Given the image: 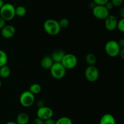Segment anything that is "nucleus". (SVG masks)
Instances as JSON below:
<instances>
[{
    "label": "nucleus",
    "mask_w": 124,
    "mask_h": 124,
    "mask_svg": "<svg viewBox=\"0 0 124 124\" xmlns=\"http://www.w3.org/2000/svg\"><path fill=\"white\" fill-rule=\"evenodd\" d=\"M43 27L46 32L52 36H55L59 34L61 30L58 21L52 18L45 21Z\"/></svg>",
    "instance_id": "1"
},
{
    "label": "nucleus",
    "mask_w": 124,
    "mask_h": 124,
    "mask_svg": "<svg viewBox=\"0 0 124 124\" xmlns=\"http://www.w3.org/2000/svg\"><path fill=\"white\" fill-rule=\"evenodd\" d=\"M0 16L6 21L12 20L15 15V7L10 3H4L0 9Z\"/></svg>",
    "instance_id": "2"
},
{
    "label": "nucleus",
    "mask_w": 124,
    "mask_h": 124,
    "mask_svg": "<svg viewBox=\"0 0 124 124\" xmlns=\"http://www.w3.org/2000/svg\"><path fill=\"white\" fill-rule=\"evenodd\" d=\"M105 51L108 56L111 57H116L119 55L121 47L117 41L115 40H110L105 44Z\"/></svg>",
    "instance_id": "3"
},
{
    "label": "nucleus",
    "mask_w": 124,
    "mask_h": 124,
    "mask_svg": "<svg viewBox=\"0 0 124 124\" xmlns=\"http://www.w3.org/2000/svg\"><path fill=\"white\" fill-rule=\"evenodd\" d=\"M66 70L61 63H54L50 69L51 75L54 79L58 80L62 79L65 77Z\"/></svg>",
    "instance_id": "4"
},
{
    "label": "nucleus",
    "mask_w": 124,
    "mask_h": 124,
    "mask_svg": "<svg viewBox=\"0 0 124 124\" xmlns=\"http://www.w3.org/2000/svg\"><path fill=\"white\" fill-rule=\"evenodd\" d=\"M19 103L25 108L31 106L35 101V95L31 93L30 91H25L22 92L19 96Z\"/></svg>",
    "instance_id": "5"
},
{
    "label": "nucleus",
    "mask_w": 124,
    "mask_h": 124,
    "mask_svg": "<svg viewBox=\"0 0 124 124\" xmlns=\"http://www.w3.org/2000/svg\"><path fill=\"white\" fill-rule=\"evenodd\" d=\"M62 64L66 69L75 68L78 64V58L72 53H65L61 62Z\"/></svg>",
    "instance_id": "6"
},
{
    "label": "nucleus",
    "mask_w": 124,
    "mask_h": 124,
    "mask_svg": "<svg viewBox=\"0 0 124 124\" xmlns=\"http://www.w3.org/2000/svg\"><path fill=\"white\" fill-rule=\"evenodd\" d=\"M85 77L90 82H95L99 77V69L95 66H88L85 70Z\"/></svg>",
    "instance_id": "7"
},
{
    "label": "nucleus",
    "mask_w": 124,
    "mask_h": 124,
    "mask_svg": "<svg viewBox=\"0 0 124 124\" xmlns=\"http://www.w3.org/2000/svg\"><path fill=\"white\" fill-rule=\"evenodd\" d=\"M92 12L94 17L98 19H105L110 15V11L105 6H96L92 9Z\"/></svg>",
    "instance_id": "8"
},
{
    "label": "nucleus",
    "mask_w": 124,
    "mask_h": 124,
    "mask_svg": "<svg viewBox=\"0 0 124 124\" xmlns=\"http://www.w3.org/2000/svg\"><path fill=\"white\" fill-rule=\"evenodd\" d=\"M53 114L54 113H53V109L46 106L39 108L36 112V115L38 117L40 118L43 120L52 118L53 116Z\"/></svg>",
    "instance_id": "9"
},
{
    "label": "nucleus",
    "mask_w": 124,
    "mask_h": 124,
    "mask_svg": "<svg viewBox=\"0 0 124 124\" xmlns=\"http://www.w3.org/2000/svg\"><path fill=\"white\" fill-rule=\"evenodd\" d=\"M117 18L113 15H109L105 19V27L108 31H113L117 29Z\"/></svg>",
    "instance_id": "10"
},
{
    "label": "nucleus",
    "mask_w": 124,
    "mask_h": 124,
    "mask_svg": "<svg viewBox=\"0 0 124 124\" xmlns=\"http://www.w3.org/2000/svg\"><path fill=\"white\" fill-rule=\"evenodd\" d=\"M15 27L12 25H6L1 29V35L4 38H11L15 35Z\"/></svg>",
    "instance_id": "11"
},
{
    "label": "nucleus",
    "mask_w": 124,
    "mask_h": 124,
    "mask_svg": "<svg viewBox=\"0 0 124 124\" xmlns=\"http://www.w3.org/2000/svg\"><path fill=\"white\" fill-rule=\"evenodd\" d=\"M65 54V52L63 50L56 49L53 51L51 57L54 63H61Z\"/></svg>",
    "instance_id": "12"
},
{
    "label": "nucleus",
    "mask_w": 124,
    "mask_h": 124,
    "mask_svg": "<svg viewBox=\"0 0 124 124\" xmlns=\"http://www.w3.org/2000/svg\"><path fill=\"white\" fill-rule=\"evenodd\" d=\"M99 124H116L115 117L110 113H106L101 117Z\"/></svg>",
    "instance_id": "13"
},
{
    "label": "nucleus",
    "mask_w": 124,
    "mask_h": 124,
    "mask_svg": "<svg viewBox=\"0 0 124 124\" xmlns=\"http://www.w3.org/2000/svg\"><path fill=\"white\" fill-rule=\"evenodd\" d=\"M54 62H53V60H52L51 56L47 55L45 56L44 57L42 58L41 60V62H40V64L41 66L42 67L43 69H50L52 65L53 64Z\"/></svg>",
    "instance_id": "14"
},
{
    "label": "nucleus",
    "mask_w": 124,
    "mask_h": 124,
    "mask_svg": "<svg viewBox=\"0 0 124 124\" xmlns=\"http://www.w3.org/2000/svg\"><path fill=\"white\" fill-rule=\"evenodd\" d=\"M30 117L27 113H21L17 115L16 122L18 124H28Z\"/></svg>",
    "instance_id": "15"
},
{
    "label": "nucleus",
    "mask_w": 124,
    "mask_h": 124,
    "mask_svg": "<svg viewBox=\"0 0 124 124\" xmlns=\"http://www.w3.org/2000/svg\"><path fill=\"white\" fill-rule=\"evenodd\" d=\"M10 68L7 64L0 67V77L6 79V78L10 76Z\"/></svg>",
    "instance_id": "16"
},
{
    "label": "nucleus",
    "mask_w": 124,
    "mask_h": 124,
    "mask_svg": "<svg viewBox=\"0 0 124 124\" xmlns=\"http://www.w3.org/2000/svg\"><path fill=\"white\" fill-rule=\"evenodd\" d=\"M96 60V56L93 53H88L85 57L86 62L89 66H95Z\"/></svg>",
    "instance_id": "17"
},
{
    "label": "nucleus",
    "mask_w": 124,
    "mask_h": 124,
    "mask_svg": "<svg viewBox=\"0 0 124 124\" xmlns=\"http://www.w3.org/2000/svg\"><path fill=\"white\" fill-rule=\"evenodd\" d=\"M8 62V56L7 53L3 50L0 49V67L7 64Z\"/></svg>",
    "instance_id": "18"
},
{
    "label": "nucleus",
    "mask_w": 124,
    "mask_h": 124,
    "mask_svg": "<svg viewBox=\"0 0 124 124\" xmlns=\"http://www.w3.org/2000/svg\"><path fill=\"white\" fill-rule=\"evenodd\" d=\"M41 89H42V88H41V85L38 83L32 84L30 85V88H29V91L34 95L39 93L41 91Z\"/></svg>",
    "instance_id": "19"
},
{
    "label": "nucleus",
    "mask_w": 124,
    "mask_h": 124,
    "mask_svg": "<svg viewBox=\"0 0 124 124\" xmlns=\"http://www.w3.org/2000/svg\"><path fill=\"white\" fill-rule=\"evenodd\" d=\"M27 13V10L24 6H19L15 7V15L19 17H24Z\"/></svg>",
    "instance_id": "20"
},
{
    "label": "nucleus",
    "mask_w": 124,
    "mask_h": 124,
    "mask_svg": "<svg viewBox=\"0 0 124 124\" xmlns=\"http://www.w3.org/2000/svg\"><path fill=\"white\" fill-rule=\"evenodd\" d=\"M55 124H73V122L69 117L63 116L56 120Z\"/></svg>",
    "instance_id": "21"
},
{
    "label": "nucleus",
    "mask_w": 124,
    "mask_h": 124,
    "mask_svg": "<svg viewBox=\"0 0 124 124\" xmlns=\"http://www.w3.org/2000/svg\"><path fill=\"white\" fill-rule=\"evenodd\" d=\"M58 22H59V26H60L61 29H64V28L67 27L69 26V24H70L69 20L66 18H61L60 20L58 21Z\"/></svg>",
    "instance_id": "22"
},
{
    "label": "nucleus",
    "mask_w": 124,
    "mask_h": 124,
    "mask_svg": "<svg viewBox=\"0 0 124 124\" xmlns=\"http://www.w3.org/2000/svg\"><path fill=\"white\" fill-rule=\"evenodd\" d=\"M117 29L122 32H124V18L120 19L117 23Z\"/></svg>",
    "instance_id": "23"
},
{
    "label": "nucleus",
    "mask_w": 124,
    "mask_h": 124,
    "mask_svg": "<svg viewBox=\"0 0 124 124\" xmlns=\"http://www.w3.org/2000/svg\"><path fill=\"white\" fill-rule=\"evenodd\" d=\"M109 0H93V2L96 6H105Z\"/></svg>",
    "instance_id": "24"
},
{
    "label": "nucleus",
    "mask_w": 124,
    "mask_h": 124,
    "mask_svg": "<svg viewBox=\"0 0 124 124\" xmlns=\"http://www.w3.org/2000/svg\"><path fill=\"white\" fill-rule=\"evenodd\" d=\"M124 0H111V2L113 4L114 7H119L123 3Z\"/></svg>",
    "instance_id": "25"
},
{
    "label": "nucleus",
    "mask_w": 124,
    "mask_h": 124,
    "mask_svg": "<svg viewBox=\"0 0 124 124\" xmlns=\"http://www.w3.org/2000/svg\"><path fill=\"white\" fill-rule=\"evenodd\" d=\"M32 124H44V120L37 117L33 119Z\"/></svg>",
    "instance_id": "26"
},
{
    "label": "nucleus",
    "mask_w": 124,
    "mask_h": 124,
    "mask_svg": "<svg viewBox=\"0 0 124 124\" xmlns=\"http://www.w3.org/2000/svg\"><path fill=\"white\" fill-rule=\"evenodd\" d=\"M56 120L52 118L44 120V124H55Z\"/></svg>",
    "instance_id": "27"
},
{
    "label": "nucleus",
    "mask_w": 124,
    "mask_h": 124,
    "mask_svg": "<svg viewBox=\"0 0 124 124\" xmlns=\"http://www.w3.org/2000/svg\"><path fill=\"white\" fill-rule=\"evenodd\" d=\"M105 7H106L107 9L109 11L110 10L113 9V8L114 7V6L113 4H112V2H111V1H108V2H107V3L105 5Z\"/></svg>",
    "instance_id": "28"
},
{
    "label": "nucleus",
    "mask_w": 124,
    "mask_h": 124,
    "mask_svg": "<svg viewBox=\"0 0 124 124\" xmlns=\"http://www.w3.org/2000/svg\"><path fill=\"white\" fill-rule=\"evenodd\" d=\"M5 26H6V21L0 16V30H1Z\"/></svg>",
    "instance_id": "29"
},
{
    "label": "nucleus",
    "mask_w": 124,
    "mask_h": 124,
    "mask_svg": "<svg viewBox=\"0 0 124 124\" xmlns=\"http://www.w3.org/2000/svg\"><path fill=\"white\" fill-rule=\"evenodd\" d=\"M36 105H37V106L39 108H41V107L42 106H44L45 103L43 100H39L38 101Z\"/></svg>",
    "instance_id": "30"
},
{
    "label": "nucleus",
    "mask_w": 124,
    "mask_h": 124,
    "mask_svg": "<svg viewBox=\"0 0 124 124\" xmlns=\"http://www.w3.org/2000/svg\"><path fill=\"white\" fill-rule=\"evenodd\" d=\"M118 44L121 48L124 47V38L120 39L119 41H118Z\"/></svg>",
    "instance_id": "31"
},
{
    "label": "nucleus",
    "mask_w": 124,
    "mask_h": 124,
    "mask_svg": "<svg viewBox=\"0 0 124 124\" xmlns=\"http://www.w3.org/2000/svg\"><path fill=\"white\" fill-rule=\"evenodd\" d=\"M119 55H120V56H121V58L124 60V47L121 48V51H120Z\"/></svg>",
    "instance_id": "32"
},
{
    "label": "nucleus",
    "mask_w": 124,
    "mask_h": 124,
    "mask_svg": "<svg viewBox=\"0 0 124 124\" xmlns=\"http://www.w3.org/2000/svg\"><path fill=\"white\" fill-rule=\"evenodd\" d=\"M119 15L122 18H124V7H122L119 10Z\"/></svg>",
    "instance_id": "33"
},
{
    "label": "nucleus",
    "mask_w": 124,
    "mask_h": 124,
    "mask_svg": "<svg viewBox=\"0 0 124 124\" xmlns=\"http://www.w3.org/2000/svg\"><path fill=\"white\" fill-rule=\"evenodd\" d=\"M96 6V5L94 3V2H93V1L92 2H91V3H90V5H89L90 8H91L92 9H93Z\"/></svg>",
    "instance_id": "34"
},
{
    "label": "nucleus",
    "mask_w": 124,
    "mask_h": 124,
    "mask_svg": "<svg viewBox=\"0 0 124 124\" xmlns=\"http://www.w3.org/2000/svg\"><path fill=\"white\" fill-rule=\"evenodd\" d=\"M5 124H18L16 123V122H13V121H9L7 122V123H6Z\"/></svg>",
    "instance_id": "35"
},
{
    "label": "nucleus",
    "mask_w": 124,
    "mask_h": 124,
    "mask_svg": "<svg viewBox=\"0 0 124 124\" xmlns=\"http://www.w3.org/2000/svg\"><path fill=\"white\" fill-rule=\"evenodd\" d=\"M4 4V2L3 0H0V9L3 6Z\"/></svg>",
    "instance_id": "36"
},
{
    "label": "nucleus",
    "mask_w": 124,
    "mask_h": 124,
    "mask_svg": "<svg viewBox=\"0 0 124 124\" xmlns=\"http://www.w3.org/2000/svg\"><path fill=\"white\" fill-rule=\"evenodd\" d=\"M1 85H2V83H1V79H0V88H1Z\"/></svg>",
    "instance_id": "37"
}]
</instances>
